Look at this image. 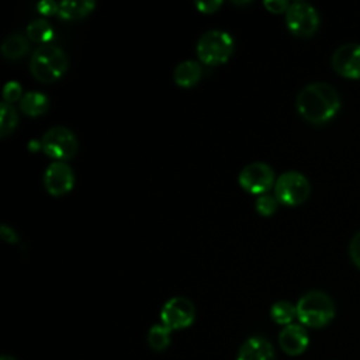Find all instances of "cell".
Returning <instances> with one entry per match:
<instances>
[{
	"mask_svg": "<svg viewBox=\"0 0 360 360\" xmlns=\"http://www.w3.org/2000/svg\"><path fill=\"white\" fill-rule=\"evenodd\" d=\"M298 114L308 122L319 125L330 121L340 108V96L333 86L325 82L307 84L297 96Z\"/></svg>",
	"mask_w": 360,
	"mask_h": 360,
	"instance_id": "obj_1",
	"label": "cell"
},
{
	"mask_svg": "<svg viewBox=\"0 0 360 360\" xmlns=\"http://www.w3.org/2000/svg\"><path fill=\"white\" fill-rule=\"evenodd\" d=\"M297 318L302 326L323 328L335 318L332 298L319 290L305 292L297 302Z\"/></svg>",
	"mask_w": 360,
	"mask_h": 360,
	"instance_id": "obj_2",
	"label": "cell"
},
{
	"mask_svg": "<svg viewBox=\"0 0 360 360\" xmlns=\"http://www.w3.org/2000/svg\"><path fill=\"white\" fill-rule=\"evenodd\" d=\"M68 56L52 44L39 45L30 60V70L35 79L44 83H52L63 76L68 69Z\"/></svg>",
	"mask_w": 360,
	"mask_h": 360,
	"instance_id": "obj_3",
	"label": "cell"
},
{
	"mask_svg": "<svg viewBox=\"0 0 360 360\" xmlns=\"http://www.w3.org/2000/svg\"><path fill=\"white\" fill-rule=\"evenodd\" d=\"M232 52L233 39L222 30H210L197 42V56L205 65H221L231 58Z\"/></svg>",
	"mask_w": 360,
	"mask_h": 360,
	"instance_id": "obj_4",
	"label": "cell"
},
{
	"mask_svg": "<svg viewBox=\"0 0 360 360\" xmlns=\"http://www.w3.org/2000/svg\"><path fill=\"white\" fill-rule=\"evenodd\" d=\"M311 193V184L308 179L295 170L284 172L274 184V195L278 202L284 205H300L307 201Z\"/></svg>",
	"mask_w": 360,
	"mask_h": 360,
	"instance_id": "obj_5",
	"label": "cell"
},
{
	"mask_svg": "<svg viewBox=\"0 0 360 360\" xmlns=\"http://www.w3.org/2000/svg\"><path fill=\"white\" fill-rule=\"evenodd\" d=\"M41 146L48 156L63 162L76 155L79 142L76 135L69 128L58 125L49 128L44 134Z\"/></svg>",
	"mask_w": 360,
	"mask_h": 360,
	"instance_id": "obj_6",
	"label": "cell"
},
{
	"mask_svg": "<svg viewBox=\"0 0 360 360\" xmlns=\"http://www.w3.org/2000/svg\"><path fill=\"white\" fill-rule=\"evenodd\" d=\"M285 24L297 37H311L319 27V15L314 6L307 1H294L285 11Z\"/></svg>",
	"mask_w": 360,
	"mask_h": 360,
	"instance_id": "obj_7",
	"label": "cell"
},
{
	"mask_svg": "<svg viewBox=\"0 0 360 360\" xmlns=\"http://www.w3.org/2000/svg\"><path fill=\"white\" fill-rule=\"evenodd\" d=\"M195 318L194 304L186 297H173L160 309V321L169 329L188 328Z\"/></svg>",
	"mask_w": 360,
	"mask_h": 360,
	"instance_id": "obj_8",
	"label": "cell"
},
{
	"mask_svg": "<svg viewBox=\"0 0 360 360\" xmlns=\"http://www.w3.org/2000/svg\"><path fill=\"white\" fill-rule=\"evenodd\" d=\"M240 187L252 194H266L274 183L273 169L263 162H253L246 165L238 177Z\"/></svg>",
	"mask_w": 360,
	"mask_h": 360,
	"instance_id": "obj_9",
	"label": "cell"
},
{
	"mask_svg": "<svg viewBox=\"0 0 360 360\" xmlns=\"http://www.w3.org/2000/svg\"><path fill=\"white\" fill-rule=\"evenodd\" d=\"M332 68L347 79H360V44L340 45L332 55Z\"/></svg>",
	"mask_w": 360,
	"mask_h": 360,
	"instance_id": "obj_10",
	"label": "cell"
},
{
	"mask_svg": "<svg viewBox=\"0 0 360 360\" xmlns=\"http://www.w3.org/2000/svg\"><path fill=\"white\" fill-rule=\"evenodd\" d=\"M44 184L49 194L63 195L73 188L75 174L72 167L65 162H53L44 174Z\"/></svg>",
	"mask_w": 360,
	"mask_h": 360,
	"instance_id": "obj_11",
	"label": "cell"
},
{
	"mask_svg": "<svg viewBox=\"0 0 360 360\" xmlns=\"http://www.w3.org/2000/svg\"><path fill=\"white\" fill-rule=\"evenodd\" d=\"M278 343L285 354L300 356L307 350L309 345V336L301 323H290L281 329L278 335Z\"/></svg>",
	"mask_w": 360,
	"mask_h": 360,
	"instance_id": "obj_12",
	"label": "cell"
},
{
	"mask_svg": "<svg viewBox=\"0 0 360 360\" xmlns=\"http://www.w3.org/2000/svg\"><path fill=\"white\" fill-rule=\"evenodd\" d=\"M236 360H276V350L266 338L252 336L239 347Z\"/></svg>",
	"mask_w": 360,
	"mask_h": 360,
	"instance_id": "obj_13",
	"label": "cell"
},
{
	"mask_svg": "<svg viewBox=\"0 0 360 360\" xmlns=\"http://www.w3.org/2000/svg\"><path fill=\"white\" fill-rule=\"evenodd\" d=\"M201 75H202V69L198 62L184 60L176 66L173 77L179 86L191 87L200 80Z\"/></svg>",
	"mask_w": 360,
	"mask_h": 360,
	"instance_id": "obj_14",
	"label": "cell"
},
{
	"mask_svg": "<svg viewBox=\"0 0 360 360\" xmlns=\"http://www.w3.org/2000/svg\"><path fill=\"white\" fill-rule=\"evenodd\" d=\"M20 108L27 115H41L48 110V97L39 91H27L20 100Z\"/></svg>",
	"mask_w": 360,
	"mask_h": 360,
	"instance_id": "obj_15",
	"label": "cell"
},
{
	"mask_svg": "<svg viewBox=\"0 0 360 360\" xmlns=\"http://www.w3.org/2000/svg\"><path fill=\"white\" fill-rule=\"evenodd\" d=\"M94 8V1H62L59 3L58 15L63 20H79L90 14Z\"/></svg>",
	"mask_w": 360,
	"mask_h": 360,
	"instance_id": "obj_16",
	"label": "cell"
},
{
	"mask_svg": "<svg viewBox=\"0 0 360 360\" xmlns=\"http://www.w3.org/2000/svg\"><path fill=\"white\" fill-rule=\"evenodd\" d=\"M30 49V44L25 37L20 34L8 35L1 44V53L7 59H18L24 56Z\"/></svg>",
	"mask_w": 360,
	"mask_h": 360,
	"instance_id": "obj_17",
	"label": "cell"
},
{
	"mask_svg": "<svg viewBox=\"0 0 360 360\" xmlns=\"http://www.w3.org/2000/svg\"><path fill=\"white\" fill-rule=\"evenodd\" d=\"M27 35L31 41L39 44H48L53 38V28L45 18H37L27 27Z\"/></svg>",
	"mask_w": 360,
	"mask_h": 360,
	"instance_id": "obj_18",
	"label": "cell"
},
{
	"mask_svg": "<svg viewBox=\"0 0 360 360\" xmlns=\"http://www.w3.org/2000/svg\"><path fill=\"white\" fill-rule=\"evenodd\" d=\"M270 316L276 323L287 326L297 318V307L285 300L277 301L270 308Z\"/></svg>",
	"mask_w": 360,
	"mask_h": 360,
	"instance_id": "obj_19",
	"label": "cell"
},
{
	"mask_svg": "<svg viewBox=\"0 0 360 360\" xmlns=\"http://www.w3.org/2000/svg\"><path fill=\"white\" fill-rule=\"evenodd\" d=\"M172 342V329L163 323L153 325L148 332V345L155 352L165 350Z\"/></svg>",
	"mask_w": 360,
	"mask_h": 360,
	"instance_id": "obj_20",
	"label": "cell"
},
{
	"mask_svg": "<svg viewBox=\"0 0 360 360\" xmlns=\"http://www.w3.org/2000/svg\"><path fill=\"white\" fill-rule=\"evenodd\" d=\"M17 124H18L17 110L13 107V104L3 101L0 105V136L4 138L10 132H13Z\"/></svg>",
	"mask_w": 360,
	"mask_h": 360,
	"instance_id": "obj_21",
	"label": "cell"
},
{
	"mask_svg": "<svg viewBox=\"0 0 360 360\" xmlns=\"http://www.w3.org/2000/svg\"><path fill=\"white\" fill-rule=\"evenodd\" d=\"M278 205V201L276 198V195H270V194H262L259 195V198L256 200V211L263 215V217H270L276 212Z\"/></svg>",
	"mask_w": 360,
	"mask_h": 360,
	"instance_id": "obj_22",
	"label": "cell"
},
{
	"mask_svg": "<svg viewBox=\"0 0 360 360\" xmlns=\"http://www.w3.org/2000/svg\"><path fill=\"white\" fill-rule=\"evenodd\" d=\"M22 94V89H21V84L18 82H8L6 83L4 89H3V98L6 103L11 104L13 101H17V100H21Z\"/></svg>",
	"mask_w": 360,
	"mask_h": 360,
	"instance_id": "obj_23",
	"label": "cell"
},
{
	"mask_svg": "<svg viewBox=\"0 0 360 360\" xmlns=\"http://www.w3.org/2000/svg\"><path fill=\"white\" fill-rule=\"evenodd\" d=\"M349 255L352 262L360 269V231L354 233L349 243Z\"/></svg>",
	"mask_w": 360,
	"mask_h": 360,
	"instance_id": "obj_24",
	"label": "cell"
},
{
	"mask_svg": "<svg viewBox=\"0 0 360 360\" xmlns=\"http://www.w3.org/2000/svg\"><path fill=\"white\" fill-rule=\"evenodd\" d=\"M264 7L271 11V13H276V14H280V13H285L290 7L291 3L285 1V0H266L264 3Z\"/></svg>",
	"mask_w": 360,
	"mask_h": 360,
	"instance_id": "obj_25",
	"label": "cell"
},
{
	"mask_svg": "<svg viewBox=\"0 0 360 360\" xmlns=\"http://www.w3.org/2000/svg\"><path fill=\"white\" fill-rule=\"evenodd\" d=\"M37 10L44 15H52L58 14L59 11V3H55L52 0H44L37 4Z\"/></svg>",
	"mask_w": 360,
	"mask_h": 360,
	"instance_id": "obj_26",
	"label": "cell"
},
{
	"mask_svg": "<svg viewBox=\"0 0 360 360\" xmlns=\"http://www.w3.org/2000/svg\"><path fill=\"white\" fill-rule=\"evenodd\" d=\"M221 1L219 0H211V1H197L195 7L198 8V11L201 13H215L219 7H221Z\"/></svg>",
	"mask_w": 360,
	"mask_h": 360,
	"instance_id": "obj_27",
	"label": "cell"
},
{
	"mask_svg": "<svg viewBox=\"0 0 360 360\" xmlns=\"http://www.w3.org/2000/svg\"><path fill=\"white\" fill-rule=\"evenodd\" d=\"M0 235H1V238H3L4 240H7V242H10V243H15V242L18 240V236H17L15 231H14L13 228H10L8 225H6V224H3V225L0 226Z\"/></svg>",
	"mask_w": 360,
	"mask_h": 360,
	"instance_id": "obj_28",
	"label": "cell"
},
{
	"mask_svg": "<svg viewBox=\"0 0 360 360\" xmlns=\"http://www.w3.org/2000/svg\"><path fill=\"white\" fill-rule=\"evenodd\" d=\"M0 360H15V359H14V357H11V356H8V354H3Z\"/></svg>",
	"mask_w": 360,
	"mask_h": 360,
	"instance_id": "obj_29",
	"label": "cell"
}]
</instances>
